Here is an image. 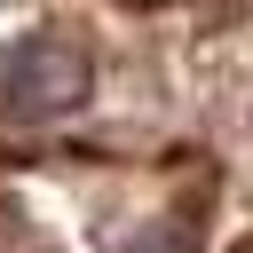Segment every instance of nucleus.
Wrapping results in <instances>:
<instances>
[{"label": "nucleus", "instance_id": "nucleus-1", "mask_svg": "<svg viewBox=\"0 0 253 253\" xmlns=\"http://www.w3.org/2000/svg\"><path fill=\"white\" fill-rule=\"evenodd\" d=\"M87 95H95V63H87V47H71V40H55V32L0 40V119H16V126H47V119H71Z\"/></svg>", "mask_w": 253, "mask_h": 253}]
</instances>
